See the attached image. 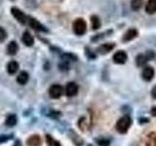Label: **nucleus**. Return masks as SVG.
Returning a JSON list of instances; mask_svg holds the SVG:
<instances>
[{
    "label": "nucleus",
    "mask_w": 156,
    "mask_h": 146,
    "mask_svg": "<svg viewBox=\"0 0 156 146\" xmlns=\"http://www.w3.org/2000/svg\"><path fill=\"white\" fill-rule=\"evenodd\" d=\"M147 61H148L147 57H146L145 55H143V54L136 56V64L140 67H144Z\"/></svg>",
    "instance_id": "17"
},
{
    "label": "nucleus",
    "mask_w": 156,
    "mask_h": 146,
    "mask_svg": "<svg viewBox=\"0 0 156 146\" xmlns=\"http://www.w3.org/2000/svg\"><path fill=\"white\" fill-rule=\"evenodd\" d=\"M91 24H92V28L93 30H97L101 27V19L100 18L94 15V16L91 17Z\"/></svg>",
    "instance_id": "20"
},
{
    "label": "nucleus",
    "mask_w": 156,
    "mask_h": 146,
    "mask_svg": "<svg viewBox=\"0 0 156 146\" xmlns=\"http://www.w3.org/2000/svg\"><path fill=\"white\" fill-rule=\"evenodd\" d=\"M144 55L146 56V57H147L148 61H151V60H154V58L156 57V55H155V52L154 51H147Z\"/></svg>",
    "instance_id": "28"
},
{
    "label": "nucleus",
    "mask_w": 156,
    "mask_h": 146,
    "mask_svg": "<svg viewBox=\"0 0 156 146\" xmlns=\"http://www.w3.org/2000/svg\"><path fill=\"white\" fill-rule=\"evenodd\" d=\"M17 122H18L17 116L15 114H11L7 117L6 120H5V125L8 126V127H14L17 124Z\"/></svg>",
    "instance_id": "21"
},
{
    "label": "nucleus",
    "mask_w": 156,
    "mask_h": 146,
    "mask_svg": "<svg viewBox=\"0 0 156 146\" xmlns=\"http://www.w3.org/2000/svg\"><path fill=\"white\" fill-rule=\"evenodd\" d=\"M139 35V32L136 30V28H130L128 29L125 33L123 37H122V41L123 42H129V41H132L133 39H135L136 36Z\"/></svg>",
    "instance_id": "7"
},
{
    "label": "nucleus",
    "mask_w": 156,
    "mask_h": 146,
    "mask_svg": "<svg viewBox=\"0 0 156 146\" xmlns=\"http://www.w3.org/2000/svg\"><path fill=\"white\" fill-rule=\"evenodd\" d=\"M22 41H23V43L24 44V45H27L28 47H31L34 44V38L30 34V32L24 31L23 33V36H22Z\"/></svg>",
    "instance_id": "11"
},
{
    "label": "nucleus",
    "mask_w": 156,
    "mask_h": 146,
    "mask_svg": "<svg viewBox=\"0 0 156 146\" xmlns=\"http://www.w3.org/2000/svg\"><path fill=\"white\" fill-rule=\"evenodd\" d=\"M54 146H62L60 142H58V141H55V143H54Z\"/></svg>",
    "instance_id": "33"
},
{
    "label": "nucleus",
    "mask_w": 156,
    "mask_h": 146,
    "mask_svg": "<svg viewBox=\"0 0 156 146\" xmlns=\"http://www.w3.org/2000/svg\"><path fill=\"white\" fill-rule=\"evenodd\" d=\"M88 146H93V145H91V144H89V145H88Z\"/></svg>",
    "instance_id": "34"
},
{
    "label": "nucleus",
    "mask_w": 156,
    "mask_h": 146,
    "mask_svg": "<svg viewBox=\"0 0 156 146\" xmlns=\"http://www.w3.org/2000/svg\"><path fill=\"white\" fill-rule=\"evenodd\" d=\"M145 12L149 15L156 13V0H148L145 5Z\"/></svg>",
    "instance_id": "15"
},
{
    "label": "nucleus",
    "mask_w": 156,
    "mask_h": 146,
    "mask_svg": "<svg viewBox=\"0 0 156 146\" xmlns=\"http://www.w3.org/2000/svg\"><path fill=\"white\" fill-rule=\"evenodd\" d=\"M11 14L13 15V17L17 19V21L22 23V24H26L27 23V19L28 17L26 16V14H24L22 10H20L19 8L17 7H13L11 9Z\"/></svg>",
    "instance_id": "3"
},
{
    "label": "nucleus",
    "mask_w": 156,
    "mask_h": 146,
    "mask_svg": "<svg viewBox=\"0 0 156 146\" xmlns=\"http://www.w3.org/2000/svg\"><path fill=\"white\" fill-rule=\"evenodd\" d=\"M19 51V45L16 41H11L7 45V53L10 56H15Z\"/></svg>",
    "instance_id": "13"
},
{
    "label": "nucleus",
    "mask_w": 156,
    "mask_h": 146,
    "mask_svg": "<svg viewBox=\"0 0 156 146\" xmlns=\"http://www.w3.org/2000/svg\"><path fill=\"white\" fill-rule=\"evenodd\" d=\"M151 96H152L153 99H156V86H155V87H153L152 91H151Z\"/></svg>",
    "instance_id": "30"
},
{
    "label": "nucleus",
    "mask_w": 156,
    "mask_h": 146,
    "mask_svg": "<svg viewBox=\"0 0 156 146\" xmlns=\"http://www.w3.org/2000/svg\"><path fill=\"white\" fill-rule=\"evenodd\" d=\"M46 140H47V144L49 145V146H54V143H55V141L53 140V138H52V136L51 135H46Z\"/></svg>",
    "instance_id": "29"
},
{
    "label": "nucleus",
    "mask_w": 156,
    "mask_h": 146,
    "mask_svg": "<svg viewBox=\"0 0 156 146\" xmlns=\"http://www.w3.org/2000/svg\"><path fill=\"white\" fill-rule=\"evenodd\" d=\"M145 145L146 146H156V133H150L145 140Z\"/></svg>",
    "instance_id": "18"
},
{
    "label": "nucleus",
    "mask_w": 156,
    "mask_h": 146,
    "mask_svg": "<svg viewBox=\"0 0 156 146\" xmlns=\"http://www.w3.org/2000/svg\"><path fill=\"white\" fill-rule=\"evenodd\" d=\"M78 92V86L74 82H69L66 87V95L67 96H74Z\"/></svg>",
    "instance_id": "8"
},
{
    "label": "nucleus",
    "mask_w": 156,
    "mask_h": 146,
    "mask_svg": "<svg viewBox=\"0 0 156 146\" xmlns=\"http://www.w3.org/2000/svg\"><path fill=\"white\" fill-rule=\"evenodd\" d=\"M27 144L28 146H41L42 144V139L39 135L37 134H34L31 135L27 141Z\"/></svg>",
    "instance_id": "12"
},
{
    "label": "nucleus",
    "mask_w": 156,
    "mask_h": 146,
    "mask_svg": "<svg viewBox=\"0 0 156 146\" xmlns=\"http://www.w3.org/2000/svg\"><path fill=\"white\" fill-rule=\"evenodd\" d=\"M141 76L145 81H151L154 77V69L151 66H144L141 72Z\"/></svg>",
    "instance_id": "9"
},
{
    "label": "nucleus",
    "mask_w": 156,
    "mask_h": 146,
    "mask_svg": "<svg viewBox=\"0 0 156 146\" xmlns=\"http://www.w3.org/2000/svg\"><path fill=\"white\" fill-rule=\"evenodd\" d=\"M144 4V0H131V8L133 11H139Z\"/></svg>",
    "instance_id": "22"
},
{
    "label": "nucleus",
    "mask_w": 156,
    "mask_h": 146,
    "mask_svg": "<svg viewBox=\"0 0 156 146\" xmlns=\"http://www.w3.org/2000/svg\"><path fill=\"white\" fill-rule=\"evenodd\" d=\"M14 146H22V144H21V141H20V140L16 141V143L14 144Z\"/></svg>",
    "instance_id": "32"
},
{
    "label": "nucleus",
    "mask_w": 156,
    "mask_h": 146,
    "mask_svg": "<svg viewBox=\"0 0 156 146\" xmlns=\"http://www.w3.org/2000/svg\"><path fill=\"white\" fill-rule=\"evenodd\" d=\"M151 115H153V116H156V106H153L152 108H151Z\"/></svg>",
    "instance_id": "31"
},
{
    "label": "nucleus",
    "mask_w": 156,
    "mask_h": 146,
    "mask_svg": "<svg viewBox=\"0 0 156 146\" xmlns=\"http://www.w3.org/2000/svg\"><path fill=\"white\" fill-rule=\"evenodd\" d=\"M19 70V63L16 61H11L7 63V72L9 74H15Z\"/></svg>",
    "instance_id": "14"
},
{
    "label": "nucleus",
    "mask_w": 156,
    "mask_h": 146,
    "mask_svg": "<svg viewBox=\"0 0 156 146\" xmlns=\"http://www.w3.org/2000/svg\"><path fill=\"white\" fill-rule=\"evenodd\" d=\"M131 125H132V119L130 118V116L126 115L124 117H122L121 119H119L118 122L116 123V130L120 134H126L127 130L131 127Z\"/></svg>",
    "instance_id": "2"
},
{
    "label": "nucleus",
    "mask_w": 156,
    "mask_h": 146,
    "mask_svg": "<svg viewBox=\"0 0 156 146\" xmlns=\"http://www.w3.org/2000/svg\"><path fill=\"white\" fill-rule=\"evenodd\" d=\"M6 38H7V32L6 30L0 26V43L1 42H4L5 40H6Z\"/></svg>",
    "instance_id": "25"
},
{
    "label": "nucleus",
    "mask_w": 156,
    "mask_h": 146,
    "mask_svg": "<svg viewBox=\"0 0 156 146\" xmlns=\"http://www.w3.org/2000/svg\"><path fill=\"white\" fill-rule=\"evenodd\" d=\"M28 79H29L28 73L27 71H22V72H20V74L17 77V82L20 85H26Z\"/></svg>",
    "instance_id": "16"
},
{
    "label": "nucleus",
    "mask_w": 156,
    "mask_h": 146,
    "mask_svg": "<svg viewBox=\"0 0 156 146\" xmlns=\"http://www.w3.org/2000/svg\"><path fill=\"white\" fill-rule=\"evenodd\" d=\"M62 92H63L62 87L58 84L52 85L50 87V89H49V96H50L52 99H60L62 95Z\"/></svg>",
    "instance_id": "5"
},
{
    "label": "nucleus",
    "mask_w": 156,
    "mask_h": 146,
    "mask_svg": "<svg viewBox=\"0 0 156 146\" xmlns=\"http://www.w3.org/2000/svg\"><path fill=\"white\" fill-rule=\"evenodd\" d=\"M27 23H29V26L31 28H33L34 30L36 31H42V32H48V28L46 26H44L43 24L36 19L35 18L32 17H28L27 19Z\"/></svg>",
    "instance_id": "4"
},
{
    "label": "nucleus",
    "mask_w": 156,
    "mask_h": 146,
    "mask_svg": "<svg viewBox=\"0 0 156 146\" xmlns=\"http://www.w3.org/2000/svg\"><path fill=\"white\" fill-rule=\"evenodd\" d=\"M111 33H112V30H108V31H106V32H102V33L96 34L95 36H93L91 38V41L92 42H97V41L101 40V39H104L106 35H108V34H111Z\"/></svg>",
    "instance_id": "23"
},
{
    "label": "nucleus",
    "mask_w": 156,
    "mask_h": 146,
    "mask_svg": "<svg viewBox=\"0 0 156 146\" xmlns=\"http://www.w3.org/2000/svg\"><path fill=\"white\" fill-rule=\"evenodd\" d=\"M97 144L99 146H110V140L105 138V137H100L96 140Z\"/></svg>",
    "instance_id": "24"
},
{
    "label": "nucleus",
    "mask_w": 156,
    "mask_h": 146,
    "mask_svg": "<svg viewBox=\"0 0 156 146\" xmlns=\"http://www.w3.org/2000/svg\"><path fill=\"white\" fill-rule=\"evenodd\" d=\"M114 48H115V43H105L98 48L97 52H99L101 55H105V54L111 52Z\"/></svg>",
    "instance_id": "10"
},
{
    "label": "nucleus",
    "mask_w": 156,
    "mask_h": 146,
    "mask_svg": "<svg viewBox=\"0 0 156 146\" xmlns=\"http://www.w3.org/2000/svg\"><path fill=\"white\" fill-rule=\"evenodd\" d=\"M72 28H73V31L78 36H81V35H84L86 33L87 30V23L85 22L84 19L82 18H78L76 19L74 22H73L72 24Z\"/></svg>",
    "instance_id": "1"
},
{
    "label": "nucleus",
    "mask_w": 156,
    "mask_h": 146,
    "mask_svg": "<svg viewBox=\"0 0 156 146\" xmlns=\"http://www.w3.org/2000/svg\"><path fill=\"white\" fill-rule=\"evenodd\" d=\"M85 54H86V56L87 57L89 58V60H94V58H96V55H95V53H93L89 48H85Z\"/></svg>",
    "instance_id": "26"
},
{
    "label": "nucleus",
    "mask_w": 156,
    "mask_h": 146,
    "mask_svg": "<svg viewBox=\"0 0 156 146\" xmlns=\"http://www.w3.org/2000/svg\"><path fill=\"white\" fill-rule=\"evenodd\" d=\"M13 137V134H3L0 135V143H4L8 141L9 139H11Z\"/></svg>",
    "instance_id": "27"
},
{
    "label": "nucleus",
    "mask_w": 156,
    "mask_h": 146,
    "mask_svg": "<svg viewBox=\"0 0 156 146\" xmlns=\"http://www.w3.org/2000/svg\"><path fill=\"white\" fill-rule=\"evenodd\" d=\"M127 58H128V56L125 51H117L112 57V60L117 64H124L127 61Z\"/></svg>",
    "instance_id": "6"
},
{
    "label": "nucleus",
    "mask_w": 156,
    "mask_h": 146,
    "mask_svg": "<svg viewBox=\"0 0 156 146\" xmlns=\"http://www.w3.org/2000/svg\"><path fill=\"white\" fill-rule=\"evenodd\" d=\"M77 61V57L71 53H66L62 55V61L68 63L69 61Z\"/></svg>",
    "instance_id": "19"
}]
</instances>
